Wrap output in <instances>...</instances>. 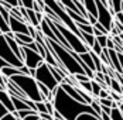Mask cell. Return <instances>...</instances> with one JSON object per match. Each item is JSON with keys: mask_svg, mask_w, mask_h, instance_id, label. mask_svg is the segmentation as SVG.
<instances>
[{"mask_svg": "<svg viewBox=\"0 0 123 120\" xmlns=\"http://www.w3.org/2000/svg\"><path fill=\"white\" fill-rule=\"evenodd\" d=\"M36 81H37L38 84H43L45 85L47 88H48L51 92H54L60 84L57 82V79L54 78V75H52V71H51V66H49L47 62H44L41 66H38L37 71H36Z\"/></svg>", "mask_w": 123, "mask_h": 120, "instance_id": "5b68a950", "label": "cell"}, {"mask_svg": "<svg viewBox=\"0 0 123 120\" xmlns=\"http://www.w3.org/2000/svg\"><path fill=\"white\" fill-rule=\"evenodd\" d=\"M81 1H82V0H81Z\"/></svg>", "mask_w": 123, "mask_h": 120, "instance_id": "74e56055", "label": "cell"}, {"mask_svg": "<svg viewBox=\"0 0 123 120\" xmlns=\"http://www.w3.org/2000/svg\"><path fill=\"white\" fill-rule=\"evenodd\" d=\"M10 30L13 34H30V24L24 23L16 17L10 18Z\"/></svg>", "mask_w": 123, "mask_h": 120, "instance_id": "ba28073f", "label": "cell"}, {"mask_svg": "<svg viewBox=\"0 0 123 120\" xmlns=\"http://www.w3.org/2000/svg\"><path fill=\"white\" fill-rule=\"evenodd\" d=\"M111 90L112 92H116V93H119V95L123 96V86L120 85V82L116 79V78H112V82H111Z\"/></svg>", "mask_w": 123, "mask_h": 120, "instance_id": "5bb4252c", "label": "cell"}, {"mask_svg": "<svg viewBox=\"0 0 123 120\" xmlns=\"http://www.w3.org/2000/svg\"><path fill=\"white\" fill-rule=\"evenodd\" d=\"M79 31L81 33H86V34H92L93 36V31H95V27L92 24H76Z\"/></svg>", "mask_w": 123, "mask_h": 120, "instance_id": "2e32d148", "label": "cell"}, {"mask_svg": "<svg viewBox=\"0 0 123 120\" xmlns=\"http://www.w3.org/2000/svg\"><path fill=\"white\" fill-rule=\"evenodd\" d=\"M91 108L95 110V113H96L98 116H100V114H102V106H100V103H99L98 99H95V100L91 103Z\"/></svg>", "mask_w": 123, "mask_h": 120, "instance_id": "ffe728a7", "label": "cell"}, {"mask_svg": "<svg viewBox=\"0 0 123 120\" xmlns=\"http://www.w3.org/2000/svg\"><path fill=\"white\" fill-rule=\"evenodd\" d=\"M81 89H84L85 92H88V93H91L92 95V81H88V82H82V84L78 85Z\"/></svg>", "mask_w": 123, "mask_h": 120, "instance_id": "44dd1931", "label": "cell"}, {"mask_svg": "<svg viewBox=\"0 0 123 120\" xmlns=\"http://www.w3.org/2000/svg\"><path fill=\"white\" fill-rule=\"evenodd\" d=\"M0 30H1V34H3V36L12 33V30H10V24L7 23V21H4L3 18H0Z\"/></svg>", "mask_w": 123, "mask_h": 120, "instance_id": "e0dca14e", "label": "cell"}, {"mask_svg": "<svg viewBox=\"0 0 123 120\" xmlns=\"http://www.w3.org/2000/svg\"><path fill=\"white\" fill-rule=\"evenodd\" d=\"M18 1H20V6H23L25 9H33L36 3V0H18Z\"/></svg>", "mask_w": 123, "mask_h": 120, "instance_id": "603a6c76", "label": "cell"}, {"mask_svg": "<svg viewBox=\"0 0 123 120\" xmlns=\"http://www.w3.org/2000/svg\"><path fill=\"white\" fill-rule=\"evenodd\" d=\"M54 120H64V119H54Z\"/></svg>", "mask_w": 123, "mask_h": 120, "instance_id": "d590c367", "label": "cell"}, {"mask_svg": "<svg viewBox=\"0 0 123 120\" xmlns=\"http://www.w3.org/2000/svg\"><path fill=\"white\" fill-rule=\"evenodd\" d=\"M52 93H54V106H55V110L64 117V120H76L81 114H85V113L95 114L96 117H100V116H98L95 113V110L91 108V105L81 103V102L72 99L62 89L61 85Z\"/></svg>", "mask_w": 123, "mask_h": 120, "instance_id": "6da1fadb", "label": "cell"}, {"mask_svg": "<svg viewBox=\"0 0 123 120\" xmlns=\"http://www.w3.org/2000/svg\"><path fill=\"white\" fill-rule=\"evenodd\" d=\"M119 108H120V110H122V112H123V102H122V103H120V106H119Z\"/></svg>", "mask_w": 123, "mask_h": 120, "instance_id": "e575fe53", "label": "cell"}, {"mask_svg": "<svg viewBox=\"0 0 123 120\" xmlns=\"http://www.w3.org/2000/svg\"><path fill=\"white\" fill-rule=\"evenodd\" d=\"M13 84H16L20 89L21 92L24 93L30 100L33 102H44L43 96H41V92H40V88H38V82L36 81V78L30 76V75H16L13 76L12 79Z\"/></svg>", "mask_w": 123, "mask_h": 120, "instance_id": "3957f363", "label": "cell"}, {"mask_svg": "<svg viewBox=\"0 0 123 120\" xmlns=\"http://www.w3.org/2000/svg\"><path fill=\"white\" fill-rule=\"evenodd\" d=\"M0 120H20V119L16 116V113H9V114H6L4 117H1Z\"/></svg>", "mask_w": 123, "mask_h": 120, "instance_id": "83f0119b", "label": "cell"}, {"mask_svg": "<svg viewBox=\"0 0 123 120\" xmlns=\"http://www.w3.org/2000/svg\"><path fill=\"white\" fill-rule=\"evenodd\" d=\"M102 85L99 84V82H96L95 79H92V96L95 97V99H99V93L102 92Z\"/></svg>", "mask_w": 123, "mask_h": 120, "instance_id": "9a60e30c", "label": "cell"}, {"mask_svg": "<svg viewBox=\"0 0 123 120\" xmlns=\"http://www.w3.org/2000/svg\"><path fill=\"white\" fill-rule=\"evenodd\" d=\"M37 112L41 114V113H48V109H47V105L45 102H38L37 103ZM49 114V113H48Z\"/></svg>", "mask_w": 123, "mask_h": 120, "instance_id": "d4e9b609", "label": "cell"}, {"mask_svg": "<svg viewBox=\"0 0 123 120\" xmlns=\"http://www.w3.org/2000/svg\"><path fill=\"white\" fill-rule=\"evenodd\" d=\"M9 113H10V112H9L7 109L4 108L3 105H0V119H1V117H4V116H6V114H9Z\"/></svg>", "mask_w": 123, "mask_h": 120, "instance_id": "f546056e", "label": "cell"}, {"mask_svg": "<svg viewBox=\"0 0 123 120\" xmlns=\"http://www.w3.org/2000/svg\"><path fill=\"white\" fill-rule=\"evenodd\" d=\"M1 1H6L9 4H12L13 7H20V1L18 0H1Z\"/></svg>", "mask_w": 123, "mask_h": 120, "instance_id": "4dcf8cb0", "label": "cell"}, {"mask_svg": "<svg viewBox=\"0 0 123 120\" xmlns=\"http://www.w3.org/2000/svg\"><path fill=\"white\" fill-rule=\"evenodd\" d=\"M47 41H48V44L51 45V48H52L54 57L57 58V61L60 62V65H61L69 75L85 73L84 68L81 66V64H79L78 60L74 57V51H68L65 47H62L61 44H58V42H55V41H51L48 38H47Z\"/></svg>", "mask_w": 123, "mask_h": 120, "instance_id": "7a4b0ae2", "label": "cell"}, {"mask_svg": "<svg viewBox=\"0 0 123 120\" xmlns=\"http://www.w3.org/2000/svg\"><path fill=\"white\" fill-rule=\"evenodd\" d=\"M0 102L4 108L7 109L10 113H16V108H14V103L12 100V96L7 90H1V95H0Z\"/></svg>", "mask_w": 123, "mask_h": 120, "instance_id": "9c48e42d", "label": "cell"}, {"mask_svg": "<svg viewBox=\"0 0 123 120\" xmlns=\"http://www.w3.org/2000/svg\"><path fill=\"white\" fill-rule=\"evenodd\" d=\"M109 10L113 16L123 12V0H109Z\"/></svg>", "mask_w": 123, "mask_h": 120, "instance_id": "4fadbf2b", "label": "cell"}, {"mask_svg": "<svg viewBox=\"0 0 123 120\" xmlns=\"http://www.w3.org/2000/svg\"><path fill=\"white\" fill-rule=\"evenodd\" d=\"M117 57H119V61H120V66L123 69V52H117Z\"/></svg>", "mask_w": 123, "mask_h": 120, "instance_id": "836d02e7", "label": "cell"}, {"mask_svg": "<svg viewBox=\"0 0 123 120\" xmlns=\"http://www.w3.org/2000/svg\"><path fill=\"white\" fill-rule=\"evenodd\" d=\"M41 117H40V114L38 113H33V114H30V116H27L24 120H40Z\"/></svg>", "mask_w": 123, "mask_h": 120, "instance_id": "1f68e13d", "label": "cell"}, {"mask_svg": "<svg viewBox=\"0 0 123 120\" xmlns=\"http://www.w3.org/2000/svg\"><path fill=\"white\" fill-rule=\"evenodd\" d=\"M100 119H102V120H112V116H111V114H108V113H105V112H102Z\"/></svg>", "mask_w": 123, "mask_h": 120, "instance_id": "d6a6232c", "label": "cell"}, {"mask_svg": "<svg viewBox=\"0 0 123 120\" xmlns=\"http://www.w3.org/2000/svg\"><path fill=\"white\" fill-rule=\"evenodd\" d=\"M0 72H1V75H3V76H6V78H9V79H12L13 76H16V75H23V72H21V69L13 68V66H7V68H1V69H0Z\"/></svg>", "mask_w": 123, "mask_h": 120, "instance_id": "7c38bea8", "label": "cell"}, {"mask_svg": "<svg viewBox=\"0 0 123 120\" xmlns=\"http://www.w3.org/2000/svg\"><path fill=\"white\" fill-rule=\"evenodd\" d=\"M76 120H102L100 117H96L95 114H89V113H85V114H81Z\"/></svg>", "mask_w": 123, "mask_h": 120, "instance_id": "cb8c5ba5", "label": "cell"}, {"mask_svg": "<svg viewBox=\"0 0 123 120\" xmlns=\"http://www.w3.org/2000/svg\"><path fill=\"white\" fill-rule=\"evenodd\" d=\"M84 6H85V10L88 14H92L93 17L98 18V7H96V1L95 0H82Z\"/></svg>", "mask_w": 123, "mask_h": 120, "instance_id": "30bf717a", "label": "cell"}, {"mask_svg": "<svg viewBox=\"0 0 123 120\" xmlns=\"http://www.w3.org/2000/svg\"><path fill=\"white\" fill-rule=\"evenodd\" d=\"M116 48V42L113 40V37L109 36V40H108V49H115Z\"/></svg>", "mask_w": 123, "mask_h": 120, "instance_id": "4316f807", "label": "cell"}, {"mask_svg": "<svg viewBox=\"0 0 123 120\" xmlns=\"http://www.w3.org/2000/svg\"><path fill=\"white\" fill-rule=\"evenodd\" d=\"M122 38H123V34H122Z\"/></svg>", "mask_w": 123, "mask_h": 120, "instance_id": "8d00e7d4", "label": "cell"}, {"mask_svg": "<svg viewBox=\"0 0 123 120\" xmlns=\"http://www.w3.org/2000/svg\"><path fill=\"white\" fill-rule=\"evenodd\" d=\"M0 16H1V18H3L4 21H7V23L10 24V18H12V14H10V12H9L7 9H4V7H0Z\"/></svg>", "mask_w": 123, "mask_h": 120, "instance_id": "ac0fdd59", "label": "cell"}, {"mask_svg": "<svg viewBox=\"0 0 123 120\" xmlns=\"http://www.w3.org/2000/svg\"><path fill=\"white\" fill-rule=\"evenodd\" d=\"M16 40H17V42H18L21 47H27V45L36 42L34 37H31L30 34H16Z\"/></svg>", "mask_w": 123, "mask_h": 120, "instance_id": "8fae6325", "label": "cell"}, {"mask_svg": "<svg viewBox=\"0 0 123 120\" xmlns=\"http://www.w3.org/2000/svg\"><path fill=\"white\" fill-rule=\"evenodd\" d=\"M115 20H116L117 23H120V24L123 25V12L116 13V14H115Z\"/></svg>", "mask_w": 123, "mask_h": 120, "instance_id": "f1b7e54d", "label": "cell"}, {"mask_svg": "<svg viewBox=\"0 0 123 120\" xmlns=\"http://www.w3.org/2000/svg\"><path fill=\"white\" fill-rule=\"evenodd\" d=\"M0 57H1V60L3 61L9 62L13 68L21 69V68L24 66V61H21L16 54H14V52H13V49L10 48V45L7 44V41H6L4 36L0 37Z\"/></svg>", "mask_w": 123, "mask_h": 120, "instance_id": "8992f818", "label": "cell"}, {"mask_svg": "<svg viewBox=\"0 0 123 120\" xmlns=\"http://www.w3.org/2000/svg\"><path fill=\"white\" fill-rule=\"evenodd\" d=\"M75 79L78 81V84H82V82H88V81H92L88 75H85V73H78V75H74Z\"/></svg>", "mask_w": 123, "mask_h": 120, "instance_id": "7402d4cb", "label": "cell"}, {"mask_svg": "<svg viewBox=\"0 0 123 120\" xmlns=\"http://www.w3.org/2000/svg\"><path fill=\"white\" fill-rule=\"evenodd\" d=\"M91 51H92V52H95L96 55H99V57H100V55H102V52H103V48L100 47V45H99L98 42H95V44H93V47H92V49H91Z\"/></svg>", "mask_w": 123, "mask_h": 120, "instance_id": "484cf974", "label": "cell"}, {"mask_svg": "<svg viewBox=\"0 0 123 120\" xmlns=\"http://www.w3.org/2000/svg\"><path fill=\"white\" fill-rule=\"evenodd\" d=\"M52 21H54V20H52ZM54 24H55L57 28L61 31V34L64 36V38L67 40V42L69 44V47H71V49H72L74 52H76V54L81 55V54H85V52H88V51H91V48L88 47V45H86L85 42L76 36V34H74L69 28H67L60 20L54 21Z\"/></svg>", "mask_w": 123, "mask_h": 120, "instance_id": "277c9868", "label": "cell"}, {"mask_svg": "<svg viewBox=\"0 0 123 120\" xmlns=\"http://www.w3.org/2000/svg\"><path fill=\"white\" fill-rule=\"evenodd\" d=\"M23 51V60H24V65L30 69H37L38 66H41L45 61L44 58L40 55V52L37 51H33L28 47H21Z\"/></svg>", "mask_w": 123, "mask_h": 120, "instance_id": "52a82bcc", "label": "cell"}, {"mask_svg": "<svg viewBox=\"0 0 123 120\" xmlns=\"http://www.w3.org/2000/svg\"><path fill=\"white\" fill-rule=\"evenodd\" d=\"M108 40H109V36H100L96 37V42L102 48H108Z\"/></svg>", "mask_w": 123, "mask_h": 120, "instance_id": "d6986e66", "label": "cell"}]
</instances>
